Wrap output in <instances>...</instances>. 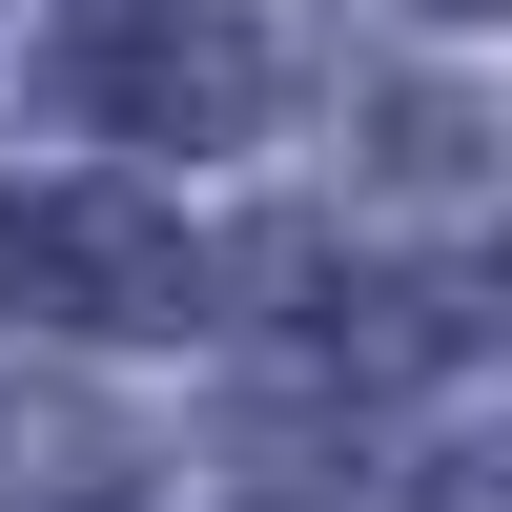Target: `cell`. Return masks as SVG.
<instances>
[{
    "mask_svg": "<svg viewBox=\"0 0 512 512\" xmlns=\"http://www.w3.org/2000/svg\"><path fill=\"white\" fill-rule=\"evenodd\" d=\"M62 103L123 144H246L267 123V21L246 0H62Z\"/></svg>",
    "mask_w": 512,
    "mask_h": 512,
    "instance_id": "6da1fadb",
    "label": "cell"
},
{
    "mask_svg": "<svg viewBox=\"0 0 512 512\" xmlns=\"http://www.w3.org/2000/svg\"><path fill=\"white\" fill-rule=\"evenodd\" d=\"M431 512H512V431H472V451H451V472H431Z\"/></svg>",
    "mask_w": 512,
    "mask_h": 512,
    "instance_id": "277c9868",
    "label": "cell"
},
{
    "mask_svg": "<svg viewBox=\"0 0 512 512\" xmlns=\"http://www.w3.org/2000/svg\"><path fill=\"white\" fill-rule=\"evenodd\" d=\"M0 512H123V451L82 410H0Z\"/></svg>",
    "mask_w": 512,
    "mask_h": 512,
    "instance_id": "3957f363",
    "label": "cell"
},
{
    "mask_svg": "<svg viewBox=\"0 0 512 512\" xmlns=\"http://www.w3.org/2000/svg\"><path fill=\"white\" fill-rule=\"evenodd\" d=\"M0 267H21L41 328H185V308H205L185 205H144V185H41L21 226H0Z\"/></svg>",
    "mask_w": 512,
    "mask_h": 512,
    "instance_id": "7a4b0ae2",
    "label": "cell"
}]
</instances>
